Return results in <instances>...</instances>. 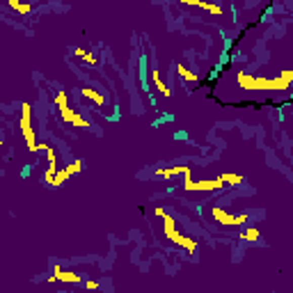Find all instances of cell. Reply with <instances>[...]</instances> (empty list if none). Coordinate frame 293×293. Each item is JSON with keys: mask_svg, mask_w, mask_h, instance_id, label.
<instances>
[{"mask_svg": "<svg viewBox=\"0 0 293 293\" xmlns=\"http://www.w3.org/2000/svg\"><path fill=\"white\" fill-rule=\"evenodd\" d=\"M82 286H85V291H99L101 288V284H99V279H92V277H87V279H82Z\"/></svg>", "mask_w": 293, "mask_h": 293, "instance_id": "obj_19", "label": "cell"}, {"mask_svg": "<svg viewBox=\"0 0 293 293\" xmlns=\"http://www.w3.org/2000/svg\"><path fill=\"white\" fill-rule=\"evenodd\" d=\"M10 7L14 12H19V14H30V12H32V5H30V3H16V0H10Z\"/></svg>", "mask_w": 293, "mask_h": 293, "instance_id": "obj_16", "label": "cell"}, {"mask_svg": "<svg viewBox=\"0 0 293 293\" xmlns=\"http://www.w3.org/2000/svg\"><path fill=\"white\" fill-rule=\"evenodd\" d=\"M19 129H21V135H23L25 144H28V151L37 154V135H34V126H32V103H28V101L21 106Z\"/></svg>", "mask_w": 293, "mask_h": 293, "instance_id": "obj_3", "label": "cell"}, {"mask_svg": "<svg viewBox=\"0 0 293 293\" xmlns=\"http://www.w3.org/2000/svg\"><path fill=\"white\" fill-rule=\"evenodd\" d=\"M177 73L181 76V80L186 82H192V85H197V82H202V78L197 76V73H192L188 67H183V64H177Z\"/></svg>", "mask_w": 293, "mask_h": 293, "instance_id": "obj_12", "label": "cell"}, {"mask_svg": "<svg viewBox=\"0 0 293 293\" xmlns=\"http://www.w3.org/2000/svg\"><path fill=\"white\" fill-rule=\"evenodd\" d=\"M151 80H154L156 90H158L160 94L165 96V99H170V96H172V92H170V87L165 85V82H163V78H160V71H158V69H154V71H151Z\"/></svg>", "mask_w": 293, "mask_h": 293, "instance_id": "obj_13", "label": "cell"}, {"mask_svg": "<svg viewBox=\"0 0 293 293\" xmlns=\"http://www.w3.org/2000/svg\"><path fill=\"white\" fill-rule=\"evenodd\" d=\"M279 78H282L284 82H288V85H291V82H293V71H291V69H284V71L279 73Z\"/></svg>", "mask_w": 293, "mask_h": 293, "instance_id": "obj_20", "label": "cell"}, {"mask_svg": "<svg viewBox=\"0 0 293 293\" xmlns=\"http://www.w3.org/2000/svg\"><path fill=\"white\" fill-rule=\"evenodd\" d=\"M222 188H225V183L220 181V177L199 179V181H195L192 177L183 179V190H188V192H216V190H222Z\"/></svg>", "mask_w": 293, "mask_h": 293, "instance_id": "obj_5", "label": "cell"}, {"mask_svg": "<svg viewBox=\"0 0 293 293\" xmlns=\"http://www.w3.org/2000/svg\"><path fill=\"white\" fill-rule=\"evenodd\" d=\"M53 106H55V108L69 106V94H67V92H62V90L55 92V94H53Z\"/></svg>", "mask_w": 293, "mask_h": 293, "instance_id": "obj_18", "label": "cell"}, {"mask_svg": "<svg viewBox=\"0 0 293 293\" xmlns=\"http://www.w3.org/2000/svg\"><path fill=\"white\" fill-rule=\"evenodd\" d=\"M211 218H213V222L220 227H243L250 220L247 213H238V216H236V213H229L222 206H211Z\"/></svg>", "mask_w": 293, "mask_h": 293, "instance_id": "obj_4", "label": "cell"}, {"mask_svg": "<svg viewBox=\"0 0 293 293\" xmlns=\"http://www.w3.org/2000/svg\"><path fill=\"white\" fill-rule=\"evenodd\" d=\"M220 181L225 183V186H240V183L245 181V179H243V174H236V172H225V174H220Z\"/></svg>", "mask_w": 293, "mask_h": 293, "instance_id": "obj_15", "label": "cell"}, {"mask_svg": "<svg viewBox=\"0 0 293 293\" xmlns=\"http://www.w3.org/2000/svg\"><path fill=\"white\" fill-rule=\"evenodd\" d=\"M80 96H82V99H87V101H92L96 108H103V106H106V96H103L99 90L90 87V85L82 87V90H80Z\"/></svg>", "mask_w": 293, "mask_h": 293, "instance_id": "obj_9", "label": "cell"}, {"mask_svg": "<svg viewBox=\"0 0 293 293\" xmlns=\"http://www.w3.org/2000/svg\"><path fill=\"white\" fill-rule=\"evenodd\" d=\"M160 220L165 222V238L170 240V243H174V245H179V247H183L186 250V255H195L197 252V247H199V243L195 238H190V236H186V234H181V231L177 229V220H174L170 213H165Z\"/></svg>", "mask_w": 293, "mask_h": 293, "instance_id": "obj_2", "label": "cell"}, {"mask_svg": "<svg viewBox=\"0 0 293 293\" xmlns=\"http://www.w3.org/2000/svg\"><path fill=\"white\" fill-rule=\"evenodd\" d=\"M156 177L158 179H174V177H179V174H183V177H190L192 174V168L190 165H174V168H156Z\"/></svg>", "mask_w": 293, "mask_h": 293, "instance_id": "obj_8", "label": "cell"}, {"mask_svg": "<svg viewBox=\"0 0 293 293\" xmlns=\"http://www.w3.org/2000/svg\"><path fill=\"white\" fill-rule=\"evenodd\" d=\"M165 213H168V211H165L163 206H156V208H154V216H156V218H163Z\"/></svg>", "mask_w": 293, "mask_h": 293, "instance_id": "obj_21", "label": "cell"}, {"mask_svg": "<svg viewBox=\"0 0 293 293\" xmlns=\"http://www.w3.org/2000/svg\"><path fill=\"white\" fill-rule=\"evenodd\" d=\"M73 55H76L82 64H87V67H99V62H101L99 55H94L92 51H85V48H73Z\"/></svg>", "mask_w": 293, "mask_h": 293, "instance_id": "obj_11", "label": "cell"}, {"mask_svg": "<svg viewBox=\"0 0 293 293\" xmlns=\"http://www.w3.org/2000/svg\"><path fill=\"white\" fill-rule=\"evenodd\" d=\"M82 168H85V163H82L80 158H76L71 165H67V168H64V170H67V174H69V177H76V174H80V172H82Z\"/></svg>", "mask_w": 293, "mask_h": 293, "instance_id": "obj_17", "label": "cell"}, {"mask_svg": "<svg viewBox=\"0 0 293 293\" xmlns=\"http://www.w3.org/2000/svg\"><path fill=\"white\" fill-rule=\"evenodd\" d=\"M58 115H60V121H62V124H67V126H73V129H85V131L92 129L90 121H87L80 112L73 110L71 106H60L58 108Z\"/></svg>", "mask_w": 293, "mask_h": 293, "instance_id": "obj_6", "label": "cell"}, {"mask_svg": "<svg viewBox=\"0 0 293 293\" xmlns=\"http://www.w3.org/2000/svg\"><path fill=\"white\" fill-rule=\"evenodd\" d=\"M48 284H55V282H62V284H82V275L80 273H73V270H64L60 266L53 268V275L46 279Z\"/></svg>", "mask_w": 293, "mask_h": 293, "instance_id": "obj_7", "label": "cell"}, {"mask_svg": "<svg viewBox=\"0 0 293 293\" xmlns=\"http://www.w3.org/2000/svg\"><path fill=\"white\" fill-rule=\"evenodd\" d=\"M0 147H3V140H0Z\"/></svg>", "mask_w": 293, "mask_h": 293, "instance_id": "obj_22", "label": "cell"}, {"mask_svg": "<svg viewBox=\"0 0 293 293\" xmlns=\"http://www.w3.org/2000/svg\"><path fill=\"white\" fill-rule=\"evenodd\" d=\"M238 238L247 240V243H255V240L261 238V231H259V227H245V229L238 234Z\"/></svg>", "mask_w": 293, "mask_h": 293, "instance_id": "obj_14", "label": "cell"}, {"mask_svg": "<svg viewBox=\"0 0 293 293\" xmlns=\"http://www.w3.org/2000/svg\"><path fill=\"white\" fill-rule=\"evenodd\" d=\"M236 80H238V87L245 92H286L288 82H284L282 78H264V76H255V73H245L238 71L236 73Z\"/></svg>", "mask_w": 293, "mask_h": 293, "instance_id": "obj_1", "label": "cell"}, {"mask_svg": "<svg viewBox=\"0 0 293 293\" xmlns=\"http://www.w3.org/2000/svg\"><path fill=\"white\" fill-rule=\"evenodd\" d=\"M181 5L199 7V10L208 12V14H213V16H220V14H222V7H220V5H213V3H204V0H181Z\"/></svg>", "mask_w": 293, "mask_h": 293, "instance_id": "obj_10", "label": "cell"}]
</instances>
